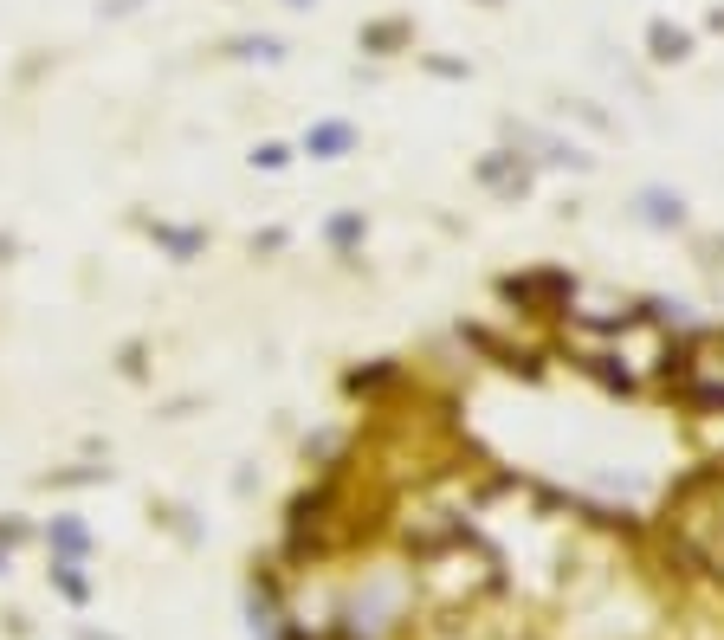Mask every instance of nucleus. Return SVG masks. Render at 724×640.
Masks as SVG:
<instances>
[{
	"instance_id": "obj_1",
	"label": "nucleus",
	"mask_w": 724,
	"mask_h": 640,
	"mask_svg": "<svg viewBox=\"0 0 724 640\" xmlns=\"http://www.w3.org/2000/svg\"><path fill=\"white\" fill-rule=\"evenodd\" d=\"M305 150H311V156H343V150H349V123H317V129L305 136Z\"/></svg>"
},
{
	"instance_id": "obj_2",
	"label": "nucleus",
	"mask_w": 724,
	"mask_h": 640,
	"mask_svg": "<svg viewBox=\"0 0 724 640\" xmlns=\"http://www.w3.org/2000/svg\"><path fill=\"white\" fill-rule=\"evenodd\" d=\"M646 39H654V58H686V52H692V39H686L679 26H667V20L646 33Z\"/></svg>"
},
{
	"instance_id": "obj_3",
	"label": "nucleus",
	"mask_w": 724,
	"mask_h": 640,
	"mask_svg": "<svg viewBox=\"0 0 724 640\" xmlns=\"http://www.w3.org/2000/svg\"><path fill=\"white\" fill-rule=\"evenodd\" d=\"M52 543H58L65 556H85V550H91V537H85V524H71V518H58V524H52Z\"/></svg>"
},
{
	"instance_id": "obj_4",
	"label": "nucleus",
	"mask_w": 724,
	"mask_h": 640,
	"mask_svg": "<svg viewBox=\"0 0 724 640\" xmlns=\"http://www.w3.org/2000/svg\"><path fill=\"white\" fill-rule=\"evenodd\" d=\"M646 221H654V227H679L686 213H679V201H667V194H646Z\"/></svg>"
},
{
	"instance_id": "obj_5",
	"label": "nucleus",
	"mask_w": 724,
	"mask_h": 640,
	"mask_svg": "<svg viewBox=\"0 0 724 640\" xmlns=\"http://www.w3.org/2000/svg\"><path fill=\"white\" fill-rule=\"evenodd\" d=\"M362 240V213H343V221H330V246H356Z\"/></svg>"
},
{
	"instance_id": "obj_6",
	"label": "nucleus",
	"mask_w": 724,
	"mask_h": 640,
	"mask_svg": "<svg viewBox=\"0 0 724 640\" xmlns=\"http://www.w3.org/2000/svg\"><path fill=\"white\" fill-rule=\"evenodd\" d=\"M284 156H292L284 142H265V150H253V162H259V169H284Z\"/></svg>"
},
{
	"instance_id": "obj_7",
	"label": "nucleus",
	"mask_w": 724,
	"mask_h": 640,
	"mask_svg": "<svg viewBox=\"0 0 724 640\" xmlns=\"http://www.w3.org/2000/svg\"><path fill=\"white\" fill-rule=\"evenodd\" d=\"M292 7H305V0H292Z\"/></svg>"
}]
</instances>
